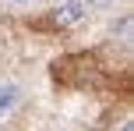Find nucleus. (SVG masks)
Masks as SVG:
<instances>
[{
	"label": "nucleus",
	"mask_w": 134,
	"mask_h": 131,
	"mask_svg": "<svg viewBox=\"0 0 134 131\" xmlns=\"http://www.w3.org/2000/svg\"><path fill=\"white\" fill-rule=\"evenodd\" d=\"M85 4H92V7H109L113 0H85Z\"/></svg>",
	"instance_id": "20e7f679"
},
{
	"label": "nucleus",
	"mask_w": 134,
	"mask_h": 131,
	"mask_svg": "<svg viewBox=\"0 0 134 131\" xmlns=\"http://www.w3.org/2000/svg\"><path fill=\"white\" fill-rule=\"evenodd\" d=\"M14 103H18V85H0V117L11 113Z\"/></svg>",
	"instance_id": "f03ea898"
},
{
	"label": "nucleus",
	"mask_w": 134,
	"mask_h": 131,
	"mask_svg": "<svg viewBox=\"0 0 134 131\" xmlns=\"http://www.w3.org/2000/svg\"><path fill=\"white\" fill-rule=\"evenodd\" d=\"M120 131H134V124H124V128H120Z\"/></svg>",
	"instance_id": "39448f33"
},
{
	"label": "nucleus",
	"mask_w": 134,
	"mask_h": 131,
	"mask_svg": "<svg viewBox=\"0 0 134 131\" xmlns=\"http://www.w3.org/2000/svg\"><path fill=\"white\" fill-rule=\"evenodd\" d=\"M120 43H124V46H131V14L120 21Z\"/></svg>",
	"instance_id": "7ed1b4c3"
},
{
	"label": "nucleus",
	"mask_w": 134,
	"mask_h": 131,
	"mask_svg": "<svg viewBox=\"0 0 134 131\" xmlns=\"http://www.w3.org/2000/svg\"><path fill=\"white\" fill-rule=\"evenodd\" d=\"M11 4H32V0H11Z\"/></svg>",
	"instance_id": "423d86ee"
},
{
	"label": "nucleus",
	"mask_w": 134,
	"mask_h": 131,
	"mask_svg": "<svg viewBox=\"0 0 134 131\" xmlns=\"http://www.w3.org/2000/svg\"><path fill=\"white\" fill-rule=\"evenodd\" d=\"M85 11H88L85 0H64V4H57V7H53L49 21H53L57 28H71V25H78V21L85 18Z\"/></svg>",
	"instance_id": "f257e3e1"
}]
</instances>
